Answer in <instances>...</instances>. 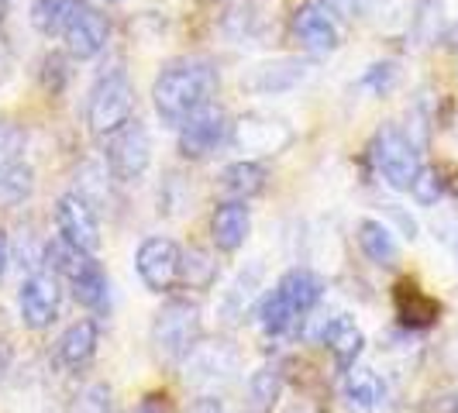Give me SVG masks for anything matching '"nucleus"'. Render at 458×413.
<instances>
[{
	"label": "nucleus",
	"mask_w": 458,
	"mask_h": 413,
	"mask_svg": "<svg viewBox=\"0 0 458 413\" xmlns=\"http://www.w3.org/2000/svg\"><path fill=\"white\" fill-rule=\"evenodd\" d=\"M221 87V76L217 69L210 66L207 59H180V63H169L156 76L152 83V104H156V114L162 124L169 128H180L183 121L204 111L207 104H214Z\"/></svg>",
	"instance_id": "f257e3e1"
},
{
	"label": "nucleus",
	"mask_w": 458,
	"mask_h": 413,
	"mask_svg": "<svg viewBox=\"0 0 458 413\" xmlns=\"http://www.w3.org/2000/svg\"><path fill=\"white\" fill-rule=\"evenodd\" d=\"M200 331H204V317H200V303L193 299H165L156 317H152V327H148V341H152V351L159 355L162 362H183L190 355V348L200 341Z\"/></svg>",
	"instance_id": "f03ea898"
},
{
	"label": "nucleus",
	"mask_w": 458,
	"mask_h": 413,
	"mask_svg": "<svg viewBox=\"0 0 458 413\" xmlns=\"http://www.w3.org/2000/svg\"><path fill=\"white\" fill-rule=\"evenodd\" d=\"M369 159L376 165V173L383 176V183L400 190V193H411L413 180L420 173V152H417V141H413L400 124H383L376 128V135L369 141Z\"/></svg>",
	"instance_id": "7ed1b4c3"
},
{
	"label": "nucleus",
	"mask_w": 458,
	"mask_h": 413,
	"mask_svg": "<svg viewBox=\"0 0 458 413\" xmlns=\"http://www.w3.org/2000/svg\"><path fill=\"white\" fill-rule=\"evenodd\" d=\"M131 117H135V87H131V80L124 72L100 76L90 97H87V128H90V135L107 141Z\"/></svg>",
	"instance_id": "20e7f679"
},
{
	"label": "nucleus",
	"mask_w": 458,
	"mask_h": 413,
	"mask_svg": "<svg viewBox=\"0 0 458 413\" xmlns=\"http://www.w3.org/2000/svg\"><path fill=\"white\" fill-rule=\"evenodd\" d=\"M183 379L186 386L200 390L204 396H214L217 390H225L234 372H238V351L231 341H221V338H210V341H200L190 348L183 362Z\"/></svg>",
	"instance_id": "39448f33"
},
{
	"label": "nucleus",
	"mask_w": 458,
	"mask_h": 413,
	"mask_svg": "<svg viewBox=\"0 0 458 413\" xmlns=\"http://www.w3.org/2000/svg\"><path fill=\"white\" fill-rule=\"evenodd\" d=\"M104 159H107V173L117 183H138L148 165H152V135L148 128L131 117L121 131L104 141Z\"/></svg>",
	"instance_id": "423d86ee"
},
{
	"label": "nucleus",
	"mask_w": 458,
	"mask_h": 413,
	"mask_svg": "<svg viewBox=\"0 0 458 413\" xmlns=\"http://www.w3.org/2000/svg\"><path fill=\"white\" fill-rule=\"evenodd\" d=\"M231 141L238 152H245V159H269V156H279L293 145V128L283 121V117L273 114H242L231 128Z\"/></svg>",
	"instance_id": "0eeeda50"
},
{
	"label": "nucleus",
	"mask_w": 458,
	"mask_h": 413,
	"mask_svg": "<svg viewBox=\"0 0 458 413\" xmlns=\"http://www.w3.org/2000/svg\"><path fill=\"white\" fill-rule=\"evenodd\" d=\"M180 269H183V249L173 238L152 234L138 245L135 273L148 293H169L173 286H180Z\"/></svg>",
	"instance_id": "6e6552de"
},
{
	"label": "nucleus",
	"mask_w": 458,
	"mask_h": 413,
	"mask_svg": "<svg viewBox=\"0 0 458 413\" xmlns=\"http://www.w3.org/2000/svg\"><path fill=\"white\" fill-rule=\"evenodd\" d=\"M63 307V279L52 269H35L24 275L21 290H18V314L28 331H46L59 317Z\"/></svg>",
	"instance_id": "1a4fd4ad"
},
{
	"label": "nucleus",
	"mask_w": 458,
	"mask_h": 413,
	"mask_svg": "<svg viewBox=\"0 0 458 413\" xmlns=\"http://www.w3.org/2000/svg\"><path fill=\"white\" fill-rule=\"evenodd\" d=\"M290 31L310 55H331L342 48V28L335 21V11L324 0L300 4L290 18Z\"/></svg>",
	"instance_id": "9d476101"
},
{
	"label": "nucleus",
	"mask_w": 458,
	"mask_h": 413,
	"mask_svg": "<svg viewBox=\"0 0 458 413\" xmlns=\"http://www.w3.org/2000/svg\"><path fill=\"white\" fill-rule=\"evenodd\" d=\"M231 128H234V124H231V117L225 114V107L207 104L204 111H197L190 121L180 124V156L193 162L214 156V152L231 138Z\"/></svg>",
	"instance_id": "9b49d317"
},
{
	"label": "nucleus",
	"mask_w": 458,
	"mask_h": 413,
	"mask_svg": "<svg viewBox=\"0 0 458 413\" xmlns=\"http://www.w3.org/2000/svg\"><path fill=\"white\" fill-rule=\"evenodd\" d=\"M55 231H59V238L66 245L80 249L83 255H97L100 245H104L97 210L83 197H76V193L59 197V204H55Z\"/></svg>",
	"instance_id": "f8f14e48"
},
{
	"label": "nucleus",
	"mask_w": 458,
	"mask_h": 413,
	"mask_svg": "<svg viewBox=\"0 0 458 413\" xmlns=\"http://www.w3.org/2000/svg\"><path fill=\"white\" fill-rule=\"evenodd\" d=\"M111 42V21L107 14H100L90 4H76L72 18H69L66 31H63V46L72 59H97Z\"/></svg>",
	"instance_id": "ddd939ff"
},
{
	"label": "nucleus",
	"mask_w": 458,
	"mask_h": 413,
	"mask_svg": "<svg viewBox=\"0 0 458 413\" xmlns=\"http://www.w3.org/2000/svg\"><path fill=\"white\" fill-rule=\"evenodd\" d=\"M97 344H100V327L93 317H80L72 321L55 338L52 344V362L59 372H80V368L90 366V358L97 355Z\"/></svg>",
	"instance_id": "4468645a"
},
{
	"label": "nucleus",
	"mask_w": 458,
	"mask_h": 413,
	"mask_svg": "<svg viewBox=\"0 0 458 413\" xmlns=\"http://www.w3.org/2000/svg\"><path fill=\"white\" fill-rule=\"evenodd\" d=\"M307 76H310L307 59H273V63H259V66L249 69L242 87L255 97H279V93L297 90Z\"/></svg>",
	"instance_id": "2eb2a0df"
},
{
	"label": "nucleus",
	"mask_w": 458,
	"mask_h": 413,
	"mask_svg": "<svg viewBox=\"0 0 458 413\" xmlns=\"http://www.w3.org/2000/svg\"><path fill=\"white\" fill-rule=\"evenodd\" d=\"M321 344L331 351L335 366L342 368V372H348V368H355L359 355L366 351V334H362V327L352 321L348 314H335L321 327Z\"/></svg>",
	"instance_id": "dca6fc26"
},
{
	"label": "nucleus",
	"mask_w": 458,
	"mask_h": 413,
	"mask_svg": "<svg viewBox=\"0 0 458 413\" xmlns=\"http://www.w3.org/2000/svg\"><path fill=\"white\" fill-rule=\"evenodd\" d=\"M69 290H72V299L87 310H104L107 307V297H111V279L104 273V266L97 262V255H83L76 262V269L66 275Z\"/></svg>",
	"instance_id": "f3484780"
},
{
	"label": "nucleus",
	"mask_w": 458,
	"mask_h": 413,
	"mask_svg": "<svg viewBox=\"0 0 458 413\" xmlns=\"http://www.w3.org/2000/svg\"><path fill=\"white\" fill-rule=\"evenodd\" d=\"M249 231H252V214L242 200H225L210 214V238L217 252H238L249 241Z\"/></svg>",
	"instance_id": "a211bd4d"
},
{
	"label": "nucleus",
	"mask_w": 458,
	"mask_h": 413,
	"mask_svg": "<svg viewBox=\"0 0 458 413\" xmlns=\"http://www.w3.org/2000/svg\"><path fill=\"white\" fill-rule=\"evenodd\" d=\"M217 186H221V193H225L228 200H242V204H249L252 197L266 193V186H269V173H266V165H262V162L238 159V162H231V165L221 169Z\"/></svg>",
	"instance_id": "6ab92c4d"
},
{
	"label": "nucleus",
	"mask_w": 458,
	"mask_h": 413,
	"mask_svg": "<svg viewBox=\"0 0 458 413\" xmlns=\"http://www.w3.org/2000/svg\"><path fill=\"white\" fill-rule=\"evenodd\" d=\"M259 290H262V266L252 262L245 266L242 273L231 279V286L221 293V321L225 324H242L245 314L255 307L259 299Z\"/></svg>",
	"instance_id": "aec40b11"
},
{
	"label": "nucleus",
	"mask_w": 458,
	"mask_h": 413,
	"mask_svg": "<svg viewBox=\"0 0 458 413\" xmlns=\"http://www.w3.org/2000/svg\"><path fill=\"white\" fill-rule=\"evenodd\" d=\"M355 241H359L362 255H366L372 266H379V269H393V266L400 262L396 234H393L383 221H376V217H362V221L355 224Z\"/></svg>",
	"instance_id": "412c9836"
},
{
	"label": "nucleus",
	"mask_w": 458,
	"mask_h": 413,
	"mask_svg": "<svg viewBox=\"0 0 458 413\" xmlns=\"http://www.w3.org/2000/svg\"><path fill=\"white\" fill-rule=\"evenodd\" d=\"M276 286L283 290V297L290 299L303 317H307V314H310V310L324 299V279L314 273V269H307V266H293V269H286V273L279 275V282H276Z\"/></svg>",
	"instance_id": "4be33fe9"
},
{
	"label": "nucleus",
	"mask_w": 458,
	"mask_h": 413,
	"mask_svg": "<svg viewBox=\"0 0 458 413\" xmlns=\"http://www.w3.org/2000/svg\"><path fill=\"white\" fill-rule=\"evenodd\" d=\"M383 379L372 368H348L342 386V400L348 413H372L383 403Z\"/></svg>",
	"instance_id": "5701e85b"
},
{
	"label": "nucleus",
	"mask_w": 458,
	"mask_h": 413,
	"mask_svg": "<svg viewBox=\"0 0 458 413\" xmlns=\"http://www.w3.org/2000/svg\"><path fill=\"white\" fill-rule=\"evenodd\" d=\"M303 321L297 307L283 297V290L273 286L266 297L259 299V327L269 334V338H286L290 331H297V324Z\"/></svg>",
	"instance_id": "b1692460"
},
{
	"label": "nucleus",
	"mask_w": 458,
	"mask_h": 413,
	"mask_svg": "<svg viewBox=\"0 0 458 413\" xmlns=\"http://www.w3.org/2000/svg\"><path fill=\"white\" fill-rule=\"evenodd\" d=\"M279 392H283V372H279V366L255 368L252 375H249V386H245V410L273 413Z\"/></svg>",
	"instance_id": "393cba45"
},
{
	"label": "nucleus",
	"mask_w": 458,
	"mask_h": 413,
	"mask_svg": "<svg viewBox=\"0 0 458 413\" xmlns=\"http://www.w3.org/2000/svg\"><path fill=\"white\" fill-rule=\"evenodd\" d=\"M76 4L80 0H35L31 4V24H35V31L46 35V38H63Z\"/></svg>",
	"instance_id": "a878e982"
},
{
	"label": "nucleus",
	"mask_w": 458,
	"mask_h": 413,
	"mask_svg": "<svg viewBox=\"0 0 458 413\" xmlns=\"http://www.w3.org/2000/svg\"><path fill=\"white\" fill-rule=\"evenodd\" d=\"M35 193V173L28 162H11L0 169V206H18Z\"/></svg>",
	"instance_id": "bb28decb"
},
{
	"label": "nucleus",
	"mask_w": 458,
	"mask_h": 413,
	"mask_svg": "<svg viewBox=\"0 0 458 413\" xmlns=\"http://www.w3.org/2000/svg\"><path fill=\"white\" fill-rule=\"evenodd\" d=\"M180 282L186 290H210L217 282V262L207 249H183V269H180Z\"/></svg>",
	"instance_id": "cd10ccee"
},
{
	"label": "nucleus",
	"mask_w": 458,
	"mask_h": 413,
	"mask_svg": "<svg viewBox=\"0 0 458 413\" xmlns=\"http://www.w3.org/2000/svg\"><path fill=\"white\" fill-rule=\"evenodd\" d=\"M435 317H437L435 299L424 297L413 286H403V293H400V321L407 324V327H431Z\"/></svg>",
	"instance_id": "c85d7f7f"
},
{
	"label": "nucleus",
	"mask_w": 458,
	"mask_h": 413,
	"mask_svg": "<svg viewBox=\"0 0 458 413\" xmlns=\"http://www.w3.org/2000/svg\"><path fill=\"white\" fill-rule=\"evenodd\" d=\"M413 200L420 206H435L445 200V193H448V183H445V176L437 173L435 165H420V173H417V180L411 186Z\"/></svg>",
	"instance_id": "c756f323"
},
{
	"label": "nucleus",
	"mask_w": 458,
	"mask_h": 413,
	"mask_svg": "<svg viewBox=\"0 0 458 413\" xmlns=\"http://www.w3.org/2000/svg\"><path fill=\"white\" fill-rule=\"evenodd\" d=\"M76 180H80V186H76V197H83L90 206H100L111 193L104 190L107 186V169H100V165H83L80 173H76Z\"/></svg>",
	"instance_id": "7c9ffc66"
},
{
	"label": "nucleus",
	"mask_w": 458,
	"mask_h": 413,
	"mask_svg": "<svg viewBox=\"0 0 458 413\" xmlns=\"http://www.w3.org/2000/svg\"><path fill=\"white\" fill-rule=\"evenodd\" d=\"M69 413H111V390L107 383H87L69 400Z\"/></svg>",
	"instance_id": "2f4dec72"
},
{
	"label": "nucleus",
	"mask_w": 458,
	"mask_h": 413,
	"mask_svg": "<svg viewBox=\"0 0 458 413\" xmlns=\"http://www.w3.org/2000/svg\"><path fill=\"white\" fill-rule=\"evenodd\" d=\"M24 141H28V138H24L21 124H14V121H0V169L11 165V162H21Z\"/></svg>",
	"instance_id": "473e14b6"
},
{
	"label": "nucleus",
	"mask_w": 458,
	"mask_h": 413,
	"mask_svg": "<svg viewBox=\"0 0 458 413\" xmlns=\"http://www.w3.org/2000/svg\"><path fill=\"white\" fill-rule=\"evenodd\" d=\"M393 83H396V66L393 63H376L362 80V87H372L376 93H386Z\"/></svg>",
	"instance_id": "72a5a7b5"
},
{
	"label": "nucleus",
	"mask_w": 458,
	"mask_h": 413,
	"mask_svg": "<svg viewBox=\"0 0 458 413\" xmlns=\"http://www.w3.org/2000/svg\"><path fill=\"white\" fill-rule=\"evenodd\" d=\"M190 413H228V410H225V403L217 396H200V400H193Z\"/></svg>",
	"instance_id": "f704fd0d"
},
{
	"label": "nucleus",
	"mask_w": 458,
	"mask_h": 413,
	"mask_svg": "<svg viewBox=\"0 0 458 413\" xmlns=\"http://www.w3.org/2000/svg\"><path fill=\"white\" fill-rule=\"evenodd\" d=\"M135 413H169V403H165V396H145Z\"/></svg>",
	"instance_id": "c9c22d12"
},
{
	"label": "nucleus",
	"mask_w": 458,
	"mask_h": 413,
	"mask_svg": "<svg viewBox=\"0 0 458 413\" xmlns=\"http://www.w3.org/2000/svg\"><path fill=\"white\" fill-rule=\"evenodd\" d=\"M7 262H11V241H7V231L0 228V282H4V273H7Z\"/></svg>",
	"instance_id": "e433bc0d"
},
{
	"label": "nucleus",
	"mask_w": 458,
	"mask_h": 413,
	"mask_svg": "<svg viewBox=\"0 0 458 413\" xmlns=\"http://www.w3.org/2000/svg\"><path fill=\"white\" fill-rule=\"evenodd\" d=\"M7 11H11V0H0V24L7 18Z\"/></svg>",
	"instance_id": "4c0bfd02"
},
{
	"label": "nucleus",
	"mask_w": 458,
	"mask_h": 413,
	"mask_svg": "<svg viewBox=\"0 0 458 413\" xmlns=\"http://www.w3.org/2000/svg\"><path fill=\"white\" fill-rule=\"evenodd\" d=\"M4 372H7V355H4V348H0V383H4Z\"/></svg>",
	"instance_id": "58836bf2"
},
{
	"label": "nucleus",
	"mask_w": 458,
	"mask_h": 413,
	"mask_svg": "<svg viewBox=\"0 0 458 413\" xmlns=\"http://www.w3.org/2000/svg\"><path fill=\"white\" fill-rule=\"evenodd\" d=\"M283 413H314V410H307V407H290V410H283Z\"/></svg>",
	"instance_id": "ea45409f"
},
{
	"label": "nucleus",
	"mask_w": 458,
	"mask_h": 413,
	"mask_svg": "<svg viewBox=\"0 0 458 413\" xmlns=\"http://www.w3.org/2000/svg\"><path fill=\"white\" fill-rule=\"evenodd\" d=\"M452 413H458V392H455V403H452Z\"/></svg>",
	"instance_id": "a19ab883"
},
{
	"label": "nucleus",
	"mask_w": 458,
	"mask_h": 413,
	"mask_svg": "<svg viewBox=\"0 0 458 413\" xmlns=\"http://www.w3.org/2000/svg\"><path fill=\"white\" fill-rule=\"evenodd\" d=\"M455 358H458V338H455Z\"/></svg>",
	"instance_id": "79ce46f5"
},
{
	"label": "nucleus",
	"mask_w": 458,
	"mask_h": 413,
	"mask_svg": "<svg viewBox=\"0 0 458 413\" xmlns=\"http://www.w3.org/2000/svg\"><path fill=\"white\" fill-rule=\"evenodd\" d=\"M107 4H117V0H107Z\"/></svg>",
	"instance_id": "37998d69"
},
{
	"label": "nucleus",
	"mask_w": 458,
	"mask_h": 413,
	"mask_svg": "<svg viewBox=\"0 0 458 413\" xmlns=\"http://www.w3.org/2000/svg\"><path fill=\"white\" fill-rule=\"evenodd\" d=\"M455 252H458V241H455Z\"/></svg>",
	"instance_id": "c03bdc74"
}]
</instances>
